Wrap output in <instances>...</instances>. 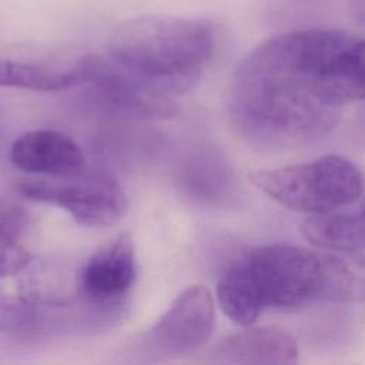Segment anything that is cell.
<instances>
[{
    "mask_svg": "<svg viewBox=\"0 0 365 365\" xmlns=\"http://www.w3.org/2000/svg\"><path fill=\"white\" fill-rule=\"evenodd\" d=\"M41 325L40 307L21 297H0V332H29Z\"/></svg>",
    "mask_w": 365,
    "mask_h": 365,
    "instance_id": "14",
    "label": "cell"
},
{
    "mask_svg": "<svg viewBox=\"0 0 365 365\" xmlns=\"http://www.w3.org/2000/svg\"><path fill=\"white\" fill-rule=\"evenodd\" d=\"M364 41L335 29L274 36L240 63L228 111L235 131L262 148L315 141L339 121L341 106L362 100Z\"/></svg>",
    "mask_w": 365,
    "mask_h": 365,
    "instance_id": "1",
    "label": "cell"
},
{
    "mask_svg": "<svg viewBox=\"0 0 365 365\" xmlns=\"http://www.w3.org/2000/svg\"><path fill=\"white\" fill-rule=\"evenodd\" d=\"M215 46V27L208 20L145 16L115 30L108 58L170 94L197 83Z\"/></svg>",
    "mask_w": 365,
    "mask_h": 365,
    "instance_id": "2",
    "label": "cell"
},
{
    "mask_svg": "<svg viewBox=\"0 0 365 365\" xmlns=\"http://www.w3.org/2000/svg\"><path fill=\"white\" fill-rule=\"evenodd\" d=\"M297 341L278 328H245L214 346L210 365H297Z\"/></svg>",
    "mask_w": 365,
    "mask_h": 365,
    "instance_id": "9",
    "label": "cell"
},
{
    "mask_svg": "<svg viewBox=\"0 0 365 365\" xmlns=\"http://www.w3.org/2000/svg\"><path fill=\"white\" fill-rule=\"evenodd\" d=\"M135 275L134 242L128 232H121L80 267L76 274L77 294L100 307L125 309Z\"/></svg>",
    "mask_w": 365,
    "mask_h": 365,
    "instance_id": "7",
    "label": "cell"
},
{
    "mask_svg": "<svg viewBox=\"0 0 365 365\" xmlns=\"http://www.w3.org/2000/svg\"><path fill=\"white\" fill-rule=\"evenodd\" d=\"M29 212L16 202L0 200V277L16 275L29 267Z\"/></svg>",
    "mask_w": 365,
    "mask_h": 365,
    "instance_id": "12",
    "label": "cell"
},
{
    "mask_svg": "<svg viewBox=\"0 0 365 365\" xmlns=\"http://www.w3.org/2000/svg\"><path fill=\"white\" fill-rule=\"evenodd\" d=\"M87 54L64 67L0 58V87L60 91L86 84Z\"/></svg>",
    "mask_w": 365,
    "mask_h": 365,
    "instance_id": "11",
    "label": "cell"
},
{
    "mask_svg": "<svg viewBox=\"0 0 365 365\" xmlns=\"http://www.w3.org/2000/svg\"><path fill=\"white\" fill-rule=\"evenodd\" d=\"M302 237L314 247L332 254L361 258L364 254V214L325 212L307 217L301 222Z\"/></svg>",
    "mask_w": 365,
    "mask_h": 365,
    "instance_id": "10",
    "label": "cell"
},
{
    "mask_svg": "<svg viewBox=\"0 0 365 365\" xmlns=\"http://www.w3.org/2000/svg\"><path fill=\"white\" fill-rule=\"evenodd\" d=\"M17 191L31 201L66 210L84 227H108L127 212V195L110 175L86 171L71 178H26Z\"/></svg>",
    "mask_w": 365,
    "mask_h": 365,
    "instance_id": "5",
    "label": "cell"
},
{
    "mask_svg": "<svg viewBox=\"0 0 365 365\" xmlns=\"http://www.w3.org/2000/svg\"><path fill=\"white\" fill-rule=\"evenodd\" d=\"M215 302L208 288L181 291L158 321L141 336L138 352L148 361H167L202 346L212 335Z\"/></svg>",
    "mask_w": 365,
    "mask_h": 365,
    "instance_id": "6",
    "label": "cell"
},
{
    "mask_svg": "<svg viewBox=\"0 0 365 365\" xmlns=\"http://www.w3.org/2000/svg\"><path fill=\"white\" fill-rule=\"evenodd\" d=\"M215 297L221 311L242 328L251 327L264 311L244 269L237 261L220 277Z\"/></svg>",
    "mask_w": 365,
    "mask_h": 365,
    "instance_id": "13",
    "label": "cell"
},
{
    "mask_svg": "<svg viewBox=\"0 0 365 365\" xmlns=\"http://www.w3.org/2000/svg\"><path fill=\"white\" fill-rule=\"evenodd\" d=\"M262 308H299L317 301H359L364 279L354 267L322 250L269 244L238 261Z\"/></svg>",
    "mask_w": 365,
    "mask_h": 365,
    "instance_id": "3",
    "label": "cell"
},
{
    "mask_svg": "<svg viewBox=\"0 0 365 365\" xmlns=\"http://www.w3.org/2000/svg\"><path fill=\"white\" fill-rule=\"evenodd\" d=\"M250 181L275 202L299 212L325 214L362 195V173L351 160L328 154L282 168L255 170Z\"/></svg>",
    "mask_w": 365,
    "mask_h": 365,
    "instance_id": "4",
    "label": "cell"
},
{
    "mask_svg": "<svg viewBox=\"0 0 365 365\" xmlns=\"http://www.w3.org/2000/svg\"><path fill=\"white\" fill-rule=\"evenodd\" d=\"M10 161L30 174L51 178H71L86 171V157L80 145L57 130H31L14 140Z\"/></svg>",
    "mask_w": 365,
    "mask_h": 365,
    "instance_id": "8",
    "label": "cell"
}]
</instances>
